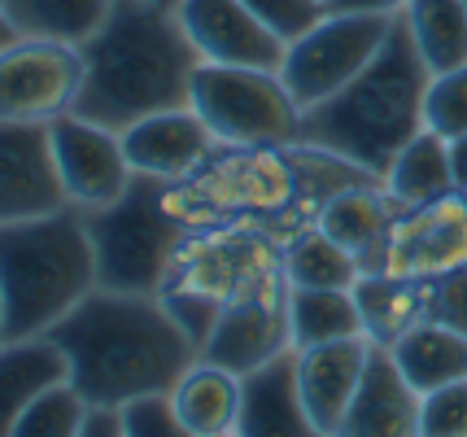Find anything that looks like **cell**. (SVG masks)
<instances>
[{
  "mask_svg": "<svg viewBox=\"0 0 467 437\" xmlns=\"http://www.w3.org/2000/svg\"><path fill=\"white\" fill-rule=\"evenodd\" d=\"M358 180H376V175L310 145H219L192 175L171 184L166 202L188 228L244 224V228L271 232L280 245H288L297 232L319 224V210L337 188Z\"/></svg>",
  "mask_w": 467,
  "mask_h": 437,
  "instance_id": "6da1fadb",
  "label": "cell"
},
{
  "mask_svg": "<svg viewBox=\"0 0 467 437\" xmlns=\"http://www.w3.org/2000/svg\"><path fill=\"white\" fill-rule=\"evenodd\" d=\"M83 88L75 114L109 131H127L149 114L192 105L202 53L183 31L180 9L149 0H114L105 22L79 44Z\"/></svg>",
  "mask_w": 467,
  "mask_h": 437,
  "instance_id": "7a4b0ae2",
  "label": "cell"
},
{
  "mask_svg": "<svg viewBox=\"0 0 467 437\" xmlns=\"http://www.w3.org/2000/svg\"><path fill=\"white\" fill-rule=\"evenodd\" d=\"M53 337L70 354L75 390L88 402L109 407L175 390L180 376L202 359L158 293H88Z\"/></svg>",
  "mask_w": 467,
  "mask_h": 437,
  "instance_id": "3957f363",
  "label": "cell"
},
{
  "mask_svg": "<svg viewBox=\"0 0 467 437\" xmlns=\"http://www.w3.org/2000/svg\"><path fill=\"white\" fill-rule=\"evenodd\" d=\"M432 66L410 36L407 14L393 18L385 48L327 101L302 114V145L324 149L349 167L385 180L393 158L424 131V97Z\"/></svg>",
  "mask_w": 467,
  "mask_h": 437,
  "instance_id": "277c9868",
  "label": "cell"
},
{
  "mask_svg": "<svg viewBox=\"0 0 467 437\" xmlns=\"http://www.w3.org/2000/svg\"><path fill=\"white\" fill-rule=\"evenodd\" d=\"M97 289V245L79 206L0 224V341L53 333Z\"/></svg>",
  "mask_w": 467,
  "mask_h": 437,
  "instance_id": "5b68a950",
  "label": "cell"
},
{
  "mask_svg": "<svg viewBox=\"0 0 467 437\" xmlns=\"http://www.w3.org/2000/svg\"><path fill=\"white\" fill-rule=\"evenodd\" d=\"M171 184L162 175H131V184L119 202L83 210L92 245H97V271L101 289L114 293H162L166 276L175 267L188 224L171 210Z\"/></svg>",
  "mask_w": 467,
  "mask_h": 437,
  "instance_id": "8992f818",
  "label": "cell"
},
{
  "mask_svg": "<svg viewBox=\"0 0 467 437\" xmlns=\"http://www.w3.org/2000/svg\"><path fill=\"white\" fill-rule=\"evenodd\" d=\"M192 109L219 145L285 149L302 145V105L280 70L202 62L192 75Z\"/></svg>",
  "mask_w": 467,
  "mask_h": 437,
  "instance_id": "52a82bcc",
  "label": "cell"
},
{
  "mask_svg": "<svg viewBox=\"0 0 467 437\" xmlns=\"http://www.w3.org/2000/svg\"><path fill=\"white\" fill-rule=\"evenodd\" d=\"M293 285L285 276V258L254 271L241 289L227 297L214 333L205 337L202 359L232 368L236 376L263 368L266 359L293 350Z\"/></svg>",
  "mask_w": 467,
  "mask_h": 437,
  "instance_id": "ba28073f",
  "label": "cell"
},
{
  "mask_svg": "<svg viewBox=\"0 0 467 437\" xmlns=\"http://www.w3.org/2000/svg\"><path fill=\"white\" fill-rule=\"evenodd\" d=\"M393 18L398 14H332L327 9L302 40L288 44L280 75L297 105L310 109V105L327 101L332 92H341L385 48Z\"/></svg>",
  "mask_w": 467,
  "mask_h": 437,
  "instance_id": "9c48e42d",
  "label": "cell"
},
{
  "mask_svg": "<svg viewBox=\"0 0 467 437\" xmlns=\"http://www.w3.org/2000/svg\"><path fill=\"white\" fill-rule=\"evenodd\" d=\"M83 88V48L48 36L0 44V123H53L75 109Z\"/></svg>",
  "mask_w": 467,
  "mask_h": 437,
  "instance_id": "30bf717a",
  "label": "cell"
},
{
  "mask_svg": "<svg viewBox=\"0 0 467 437\" xmlns=\"http://www.w3.org/2000/svg\"><path fill=\"white\" fill-rule=\"evenodd\" d=\"M463 263H467V192L454 188V192L437 197V202L407 206L398 214L376 271L437 280V276L463 267Z\"/></svg>",
  "mask_w": 467,
  "mask_h": 437,
  "instance_id": "8fae6325",
  "label": "cell"
},
{
  "mask_svg": "<svg viewBox=\"0 0 467 437\" xmlns=\"http://www.w3.org/2000/svg\"><path fill=\"white\" fill-rule=\"evenodd\" d=\"M75 206L57 167L48 123H0V224Z\"/></svg>",
  "mask_w": 467,
  "mask_h": 437,
  "instance_id": "7c38bea8",
  "label": "cell"
},
{
  "mask_svg": "<svg viewBox=\"0 0 467 437\" xmlns=\"http://www.w3.org/2000/svg\"><path fill=\"white\" fill-rule=\"evenodd\" d=\"M53 149H57V167L61 180H66V192L70 202L83 210H97L119 202L127 184H131V162H127V149H122V136L109 131L101 123H88L75 109L57 114L53 123Z\"/></svg>",
  "mask_w": 467,
  "mask_h": 437,
  "instance_id": "4fadbf2b",
  "label": "cell"
},
{
  "mask_svg": "<svg viewBox=\"0 0 467 437\" xmlns=\"http://www.w3.org/2000/svg\"><path fill=\"white\" fill-rule=\"evenodd\" d=\"M180 22L192 36L202 62L280 70L288 44L244 0H180Z\"/></svg>",
  "mask_w": 467,
  "mask_h": 437,
  "instance_id": "5bb4252c",
  "label": "cell"
},
{
  "mask_svg": "<svg viewBox=\"0 0 467 437\" xmlns=\"http://www.w3.org/2000/svg\"><path fill=\"white\" fill-rule=\"evenodd\" d=\"M127 162L140 175H162V180H183L202 167L205 158L219 149L214 131L192 105H175L162 114H149L140 123L122 131Z\"/></svg>",
  "mask_w": 467,
  "mask_h": 437,
  "instance_id": "9a60e30c",
  "label": "cell"
},
{
  "mask_svg": "<svg viewBox=\"0 0 467 437\" xmlns=\"http://www.w3.org/2000/svg\"><path fill=\"white\" fill-rule=\"evenodd\" d=\"M371 346H376L371 337H346V341L297 350V385H302V402L315 433H341L349 402L363 385Z\"/></svg>",
  "mask_w": 467,
  "mask_h": 437,
  "instance_id": "2e32d148",
  "label": "cell"
},
{
  "mask_svg": "<svg viewBox=\"0 0 467 437\" xmlns=\"http://www.w3.org/2000/svg\"><path fill=\"white\" fill-rule=\"evenodd\" d=\"M420 402L424 394L415 390L393 359L389 346H371L367 354L363 385L349 402V416L341 424L346 437H415L420 433Z\"/></svg>",
  "mask_w": 467,
  "mask_h": 437,
  "instance_id": "e0dca14e",
  "label": "cell"
},
{
  "mask_svg": "<svg viewBox=\"0 0 467 437\" xmlns=\"http://www.w3.org/2000/svg\"><path fill=\"white\" fill-rule=\"evenodd\" d=\"M236 433L241 437L315 433L302 402V385H297V346L241 376V424H236Z\"/></svg>",
  "mask_w": 467,
  "mask_h": 437,
  "instance_id": "ac0fdd59",
  "label": "cell"
},
{
  "mask_svg": "<svg viewBox=\"0 0 467 437\" xmlns=\"http://www.w3.org/2000/svg\"><path fill=\"white\" fill-rule=\"evenodd\" d=\"M398 214H402V206L389 197L380 180H358V184L337 188L327 197L324 210H319V228L337 245H346L367 276V271L380 267V254L389 245V232L398 224Z\"/></svg>",
  "mask_w": 467,
  "mask_h": 437,
  "instance_id": "d6986e66",
  "label": "cell"
},
{
  "mask_svg": "<svg viewBox=\"0 0 467 437\" xmlns=\"http://www.w3.org/2000/svg\"><path fill=\"white\" fill-rule=\"evenodd\" d=\"M70 376H75L70 354L53 333L0 341V433H14L22 411L40 394L66 385Z\"/></svg>",
  "mask_w": 467,
  "mask_h": 437,
  "instance_id": "ffe728a7",
  "label": "cell"
},
{
  "mask_svg": "<svg viewBox=\"0 0 467 437\" xmlns=\"http://www.w3.org/2000/svg\"><path fill=\"white\" fill-rule=\"evenodd\" d=\"M432 289H437V280L385 276V271L363 276L354 285V297H358V311H363L367 337L376 346H393L398 337H407L410 328L432 319Z\"/></svg>",
  "mask_w": 467,
  "mask_h": 437,
  "instance_id": "44dd1931",
  "label": "cell"
},
{
  "mask_svg": "<svg viewBox=\"0 0 467 437\" xmlns=\"http://www.w3.org/2000/svg\"><path fill=\"white\" fill-rule=\"evenodd\" d=\"M171 398L188 437H227L241 424V376L210 359H197L180 376Z\"/></svg>",
  "mask_w": 467,
  "mask_h": 437,
  "instance_id": "7402d4cb",
  "label": "cell"
},
{
  "mask_svg": "<svg viewBox=\"0 0 467 437\" xmlns=\"http://www.w3.org/2000/svg\"><path fill=\"white\" fill-rule=\"evenodd\" d=\"M389 350L402 363L407 380L420 394L441 390L450 380H463L467 376V337L454 333L441 319H424L420 328H410L407 337H398Z\"/></svg>",
  "mask_w": 467,
  "mask_h": 437,
  "instance_id": "603a6c76",
  "label": "cell"
},
{
  "mask_svg": "<svg viewBox=\"0 0 467 437\" xmlns=\"http://www.w3.org/2000/svg\"><path fill=\"white\" fill-rule=\"evenodd\" d=\"M385 192L398 206H424L454 192V167H450V140L437 131H420L385 171Z\"/></svg>",
  "mask_w": 467,
  "mask_h": 437,
  "instance_id": "cb8c5ba5",
  "label": "cell"
},
{
  "mask_svg": "<svg viewBox=\"0 0 467 437\" xmlns=\"http://www.w3.org/2000/svg\"><path fill=\"white\" fill-rule=\"evenodd\" d=\"M114 0H0L5 9V44L18 36L83 44L105 22Z\"/></svg>",
  "mask_w": 467,
  "mask_h": 437,
  "instance_id": "d4e9b609",
  "label": "cell"
},
{
  "mask_svg": "<svg viewBox=\"0 0 467 437\" xmlns=\"http://www.w3.org/2000/svg\"><path fill=\"white\" fill-rule=\"evenodd\" d=\"M293 346H327L346 337H367L354 289H293Z\"/></svg>",
  "mask_w": 467,
  "mask_h": 437,
  "instance_id": "484cf974",
  "label": "cell"
},
{
  "mask_svg": "<svg viewBox=\"0 0 467 437\" xmlns=\"http://www.w3.org/2000/svg\"><path fill=\"white\" fill-rule=\"evenodd\" d=\"M285 276L293 289H354L363 280V267L315 224L285 245Z\"/></svg>",
  "mask_w": 467,
  "mask_h": 437,
  "instance_id": "4316f807",
  "label": "cell"
},
{
  "mask_svg": "<svg viewBox=\"0 0 467 437\" xmlns=\"http://www.w3.org/2000/svg\"><path fill=\"white\" fill-rule=\"evenodd\" d=\"M410 36L420 44L432 75H446L467 62V5L463 0H410L407 9Z\"/></svg>",
  "mask_w": 467,
  "mask_h": 437,
  "instance_id": "83f0119b",
  "label": "cell"
},
{
  "mask_svg": "<svg viewBox=\"0 0 467 437\" xmlns=\"http://www.w3.org/2000/svg\"><path fill=\"white\" fill-rule=\"evenodd\" d=\"M83 411H88V398L75 390V380H66V385L36 398L18 416L9 437H79Z\"/></svg>",
  "mask_w": 467,
  "mask_h": 437,
  "instance_id": "f1b7e54d",
  "label": "cell"
},
{
  "mask_svg": "<svg viewBox=\"0 0 467 437\" xmlns=\"http://www.w3.org/2000/svg\"><path fill=\"white\" fill-rule=\"evenodd\" d=\"M424 123L437 136H467V62L446 70V75H432L424 97Z\"/></svg>",
  "mask_w": 467,
  "mask_h": 437,
  "instance_id": "f546056e",
  "label": "cell"
},
{
  "mask_svg": "<svg viewBox=\"0 0 467 437\" xmlns=\"http://www.w3.org/2000/svg\"><path fill=\"white\" fill-rule=\"evenodd\" d=\"M122 437H188L171 390L122 402Z\"/></svg>",
  "mask_w": 467,
  "mask_h": 437,
  "instance_id": "4dcf8cb0",
  "label": "cell"
},
{
  "mask_svg": "<svg viewBox=\"0 0 467 437\" xmlns=\"http://www.w3.org/2000/svg\"><path fill=\"white\" fill-rule=\"evenodd\" d=\"M420 433L424 437H467V376L441 390H428L420 402Z\"/></svg>",
  "mask_w": 467,
  "mask_h": 437,
  "instance_id": "1f68e13d",
  "label": "cell"
},
{
  "mask_svg": "<svg viewBox=\"0 0 467 437\" xmlns=\"http://www.w3.org/2000/svg\"><path fill=\"white\" fill-rule=\"evenodd\" d=\"M244 5H249L285 44L302 40L306 31L327 14L324 0H244Z\"/></svg>",
  "mask_w": 467,
  "mask_h": 437,
  "instance_id": "d6a6232c",
  "label": "cell"
},
{
  "mask_svg": "<svg viewBox=\"0 0 467 437\" xmlns=\"http://www.w3.org/2000/svg\"><path fill=\"white\" fill-rule=\"evenodd\" d=\"M432 319L450 324L454 333L467 337V263L463 267L437 276V289H432Z\"/></svg>",
  "mask_w": 467,
  "mask_h": 437,
  "instance_id": "836d02e7",
  "label": "cell"
},
{
  "mask_svg": "<svg viewBox=\"0 0 467 437\" xmlns=\"http://www.w3.org/2000/svg\"><path fill=\"white\" fill-rule=\"evenodd\" d=\"M79 437H122V407H109V402H88Z\"/></svg>",
  "mask_w": 467,
  "mask_h": 437,
  "instance_id": "e575fe53",
  "label": "cell"
},
{
  "mask_svg": "<svg viewBox=\"0 0 467 437\" xmlns=\"http://www.w3.org/2000/svg\"><path fill=\"white\" fill-rule=\"evenodd\" d=\"M410 0H327L332 14H402Z\"/></svg>",
  "mask_w": 467,
  "mask_h": 437,
  "instance_id": "d590c367",
  "label": "cell"
},
{
  "mask_svg": "<svg viewBox=\"0 0 467 437\" xmlns=\"http://www.w3.org/2000/svg\"><path fill=\"white\" fill-rule=\"evenodd\" d=\"M450 167H454V188L467 192V136L450 140Z\"/></svg>",
  "mask_w": 467,
  "mask_h": 437,
  "instance_id": "8d00e7d4",
  "label": "cell"
},
{
  "mask_svg": "<svg viewBox=\"0 0 467 437\" xmlns=\"http://www.w3.org/2000/svg\"><path fill=\"white\" fill-rule=\"evenodd\" d=\"M149 5H166V9H180V0H149Z\"/></svg>",
  "mask_w": 467,
  "mask_h": 437,
  "instance_id": "74e56055",
  "label": "cell"
},
{
  "mask_svg": "<svg viewBox=\"0 0 467 437\" xmlns=\"http://www.w3.org/2000/svg\"><path fill=\"white\" fill-rule=\"evenodd\" d=\"M463 5H467V0H463Z\"/></svg>",
  "mask_w": 467,
  "mask_h": 437,
  "instance_id": "f35d334b",
  "label": "cell"
},
{
  "mask_svg": "<svg viewBox=\"0 0 467 437\" xmlns=\"http://www.w3.org/2000/svg\"><path fill=\"white\" fill-rule=\"evenodd\" d=\"M324 5H327V0H324Z\"/></svg>",
  "mask_w": 467,
  "mask_h": 437,
  "instance_id": "ab89813d",
  "label": "cell"
}]
</instances>
